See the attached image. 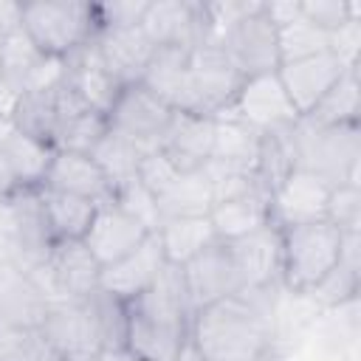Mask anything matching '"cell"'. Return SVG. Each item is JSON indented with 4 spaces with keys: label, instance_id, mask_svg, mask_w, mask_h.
I'll return each instance as SVG.
<instances>
[{
    "label": "cell",
    "instance_id": "cell-35",
    "mask_svg": "<svg viewBox=\"0 0 361 361\" xmlns=\"http://www.w3.org/2000/svg\"><path fill=\"white\" fill-rule=\"evenodd\" d=\"M90 158L99 164V169L104 172V178L110 180V186L116 192V189L138 180V164L144 158V149L138 144H133L130 138L107 130L104 138L90 152Z\"/></svg>",
    "mask_w": 361,
    "mask_h": 361
},
{
    "label": "cell",
    "instance_id": "cell-15",
    "mask_svg": "<svg viewBox=\"0 0 361 361\" xmlns=\"http://www.w3.org/2000/svg\"><path fill=\"white\" fill-rule=\"evenodd\" d=\"M243 290L282 288V231L268 223L245 237L228 240Z\"/></svg>",
    "mask_w": 361,
    "mask_h": 361
},
{
    "label": "cell",
    "instance_id": "cell-5",
    "mask_svg": "<svg viewBox=\"0 0 361 361\" xmlns=\"http://www.w3.org/2000/svg\"><path fill=\"white\" fill-rule=\"evenodd\" d=\"M23 31L51 59H65L96 37L93 3L37 0L23 3Z\"/></svg>",
    "mask_w": 361,
    "mask_h": 361
},
{
    "label": "cell",
    "instance_id": "cell-20",
    "mask_svg": "<svg viewBox=\"0 0 361 361\" xmlns=\"http://www.w3.org/2000/svg\"><path fill=\"white\" fill-rule=\"evenodd\" d=\"M62 85L73 96H79L90 110L104 113V116L113 107L118 90L124 87L104 68V62H102V56H99V51L93 45V39L85 42L82 48H76L73 54H68L62 59Z\"/></svg>",
    "mask_w": 361,
    "mask_h": 361
},
{
    "label": "cell",
    "instance_id": "cell-48",
    "mask_svg": "<svg viewBox=\"0 0 361 361\" xmlns=\"http://www.w3.org/2000/svg\"><path fill=\"white\" fill-rule=\"evenodd\" d=\"M96 361H135V358H133L127 350H121V353H107V350H104Z\"/></svg>",
    "mask_w": 361,
    "mask_h": 361
},
{
    "label": "cell",
    "instance_id": "cell-25",
    "mask_svg": "<svg viewBox=\"0 0 361 361\" xmlns=\"http://www.w3.org/2000/svg\"><path fill=\"white\" fill-rule=\"evenodd\" d=\"M45 307L48 296L39 290L28 271L0 265V330L39 327Z\"/></svg>",
    "mask_w": 361,
    "mask_h": 361
},
{
    "label": "cell",
    "instance_id": "cell-53",
    "mask_svg": "<svg viewBox=\"0 0 361 361\" xmlns=\"http://www.w3.org/2000/svg\"><path fill=\"white\" fill-rule=\"evenodd\" d=\"M0 42H3V39H0Z\"/></svg>",
    "mask_w": 361,
    "mask_h": 361
},
{
    "label": "cell",
    "instance_id": "cell-30",
    "mask_svg": "<svg viewBox=\"0 0 361 361\" xmlns=\"http://www.w3.org/2000/svg\"><path fill=\"white\" fill-rule=\"evenodd\" d=\"M189 82V48H155L141 73V85L166 102L172 110L183 107Z\"/></svg>",
    "mask_w": 361,
    "mask_h": 361
},
{
    "label": "cell",
    "instance_id": "cell-39",
    "mask_svg": "<svg viewBox=\"0 0 361 361\" xmlns=\"http://www.w3.org/2000/svg\"><path fill=\"white\" fill-rule=\"evenodd\" d=\"M48 350L39 327L0 330V361H37Z\"/></svg>",
    "mask_w": 361,
    "mask_h": 361
},
{
    "label": "cell",
    "instance_id": "cell-14",
    "mask_svg": "<svg viewBox=\"0 0 361 361\" xmlns=\"http://www.w3.org/2000/svg\"><path fill=\"white\" fill-rule=\"evenodd\" d=\"M330 183L307 169L290 166L285 178L271 189V223L276 228L299 226V223H313L324 220L327 197H330Z\"/></svg>",
    "mask_w": 361,
    "mask_h": 361
},
{
    "label": "cell",
    "instance_id": "cell-44",
    "mask_svg": "<svg viewBox=\"0 0 361 361\" xmlns=\"http://www.w3.org/2000/svg\"><path fill=\"white\" fill-rule=\"evenodd\" d=\"M0 265H11L23 271L20 257V234H17V217L8 197H0Z\"/></svg>",
    "mask_w": 361,
    "mask_h": 361
},
{
    "label": "cell",
    "instance_id": "cell-41",
    "mask_svg": "<svg viewBox=\"0 0 361 361\" xmlns=\"http://www.w3.org/2000/svg\"><path fill=\"white\" fill-rule=\"evenodd\" d=\"M302 17L310 20L316 28L333 34L347 20L361 17V8L358 3H344V0H302Z\"/></svg>",
    "mask_w": 361,
    "mask_h": 361
},
{
    "label": "cell",
    "instance_id": "cell-26",
    "mask_svg": "<svg viewBox=\"0 0 361 361\" xmlns=\"http://www.w3.org/2000/svg\"><path fill=\"white\" fill-rule=\"evenodd\" d=\"M14 217H17V234H20V257L23 271H34L45 262V257L54 248V234L45 217V206L39 197V189H17L8 195Z\"/></svg>",
    "mask_w": 361,
    "mask_h": 361
},
{
    "label": "cell",
    "instance_id": "cell-47",
    "mask_svg": "<svg viewBox=\"0 0 361 361\" xmlns=\"http://www.w3.org/2000/svg\"><path fill=\"white\" fill-rule=\"evenodd\" d=\"M17 90H11L3 79H0V118L3 121H8L11 118V110H14V104H17Z\"/></svg>",
    "mask_w": 361,
    "mask_h": 361
},
{
    "label": "cell",
    "instance_id": "cell-16",
    "mask_svg": "<svg viewBox=\"0 0 361 361\" xmlns=\"http://www.w3.org/2000/svg\"><path fill=\"white\" fill-rule=\"evenodd\" d=\"M152 231L138 223L133 214H127L121 206H116L113 200L99 203L87 234L82 237V243L90 248V254L99 259V265H110L121 257H127L133 248H138Z\"/></svg>",
    "mask_w": 361,
    "mask_h": 361
},
{
    "label": "cell",
    "instance_id": "cell-18",
    "mask_svg": "<svg viewBox=\"0 0 361 361\" xmlns=\"http://www.w3.org/2000/svg\"><path fill=\"white\" fill-rule=\"evenodd\" d=\"M164 268H166V259H164L161 243H158V237L152 231L127 257H121V259H116V262L102 268L99 288L107 290L110 296L121 299V302H130V299L141 296L144 290H149L158 282V276L164 274Z\"/></svg>",
    "mask_w": 361,
    "mask_h": 361
},
{
    "label": "cell",
    "instance_id": "cell-24",
    "mask_svg": "<svg viewBox=\"0 0 361 361\" xmlns=\"http://www.w3.org/2000/svg\"><path fill=\"white\" fill-rule=\"evenodd\" d=\"M54 147L31 135H23L8 121L0 127V164L11 175L17 189H39L45 183Z\"/></svg>",
    "mask_w": 361,
    "mask_h": 361
},
{
    "label": "cell",
    "instance_id": "cell-52",
    "mask_svg": "<svg viewBox=\"0 0 361 361\" xmlns=\"http://www.w3.org/2000/svg\"><path fill=\"white\" fill-rule=\"evenodd\" d=\"M265 361H274V358H265Z\"/></svg>",
    "mask_w": 361,
    "mask_h": 361
},
{
    "label": "cell",
    "instance_id": "cell-45",
    "mask_svg": "<svg viewBox=\"0 0 361 361\" xmlns=\"http://www.w3.org/2000/svg\"><path fill=\"white\" fill-rule=\"evenodd\" d=\"M330 51L347 65L358 68V51H361V17L347 20L341 28L330 34Z\"/></svg>",
    "mask_w": 361,
    "mask_h": 361
},
{
    "label": "cell",
    "instance_id": "cell-43",
    "mask_svg": "<svg viewBox=\"0 0 361 361\" xmlns=\"http://www.w3.org/2000/svg\"><path fill=\"white\" fill-rule=\"evenodd\" d=\"M178 175H180V169H178L161 149L144 152V158H141V164H138V183L147 186L152 195H161Z\"/></svg>",
    "mask_w": 361,
    "mask_h": 361
},
{
    "label": "cell",
    "instance_id": "cell-51",
    "mask_svg": "<svg viewBox=\"0 0 361 361\" xmlns=\"http://www.w3.org/2000/svg\"><path fill=\"white\" fill-rule=\"evenodd\" d=\"M3 124H6V121H3V118H0V127H3Z\"/></svg>",
    "mask_w": 361,
    "mask_h": 361
},
{
    "label": "cell",
    "instance_id": "cell-32",
    "mask_svg": "<svg viewBox=\"0 0 361 361\" xmlns=\"http://www.w3.org/2000/svg\"><path fill=\"white\" fill-rule=\"evenodd\" d=\"M161 220L169 217H203L212 212V186L203 169L180 172L161 195H155Z\"/></svg>",
    "mask_w": 361,
    "mask_h": 361
},
{
    "label": "cell",
    "instance_id": "cell-8",
    "mask_svg": "<svg viewBox=\"0 0 361 361\" xmlns=\"http://www.w3.org/2000/svg\"><path fill=\"white\" fill-rule=\"evenodd\" d=\"M217 42L243 79L259 76V73H274L279 68L276 25L265 17L262 0L251 11L237 17L228 28H223Z\"/></svg>",
    "mask_w": 361,
    "mask_h": 361
},
{
    "label": "cell",
    "instance_id": "cell-19",
    "mask_svg": "<svg viewBox=\"0 0 361 361\" xmlns=\"http://www.w3.org/2000/svg\"><path fill=\"white\" fill-rule=\"evenodd\" d=\"M344 71H350V68L333 51H324V54L305 56L296 62H282L276 68V76H279L288 99L293 102L296 113L305 116L344 76Z\"/></svg>",
    "mask_w": 361,
    "mask_h": 361
},
{
    "label": "cell",
    "instance_id": "cell-22",
    "mask_svg": "<svg viewBox=\"0 0 361 361\" xmlns=\"http://www.w3.org/2000/svg\"><path fill=\"white\" fill-rule=\"evenodd\" d=\"M212 141H214V118L175 110L158 149L180 172H195V169H203L209 164Z\"/></svg>",
    "mask_w": 361,
    "mask_h": 361
},
{
    "label": "cell",
    "instance_id": "cell-33",
    "mask_svg": "<svg viewBox=\"0 0 361 361\" xmlns=\"http://www.w3.org/2000/svg\"><path fill=\"white\" fill-rule=\"evenodd\" d=\"M39 197H42L54 240H82L87 234L99 203L59 192V189H48V186H39Z\"/></svg>",
    "mask_w": 361,
    "mask_h": 361
},
{
    "label": "cell",
    "instance_id": "cell-7",
    "mask_svg": "<svg viewBox=\"0 0 361 361\" xmlns=\"http://www.w3.org/2000/svg\"><path fill=\"white\" fill-rule=\"evenodd\" d=\"M28 274L48 296V302H62V299L79 302L87 299L93 290H99L102 265L82 240H56L45 262Z\"/></svg>",
    "mask_w": 361,
    "mask_h": 361
},
{
    "label": "cell",
    "instance_id": "cell-29",
    "mask_svg": "<svg viewBox=\"0 0 361 361\" xmlns=\"http://www.w3.org/2000/svg\"><path fill=\"white\" fill-rule=\"evenodd\" d=\"M209 220H212L217 240H223V243L245 237L271 223L268 192H251V195H240V197L214 203L209 212Z\"/></svg>",
    "mask_w": 361,
    "mask_h": 361
},
{
    "label": "cell",
    "instance_id": "cell-21",
    "mask_svg": "<svg viewBox=\"0 0 361 361\" xmlns=\"http://www.w3.org/2000/svg\"><path fill=\"white\" fill-rule=\"evenodd\" d=\"M93 45H96L104 68L116 76L118 85L141 82V73L155 54V45L141 31V25L104 28L93 37Z\"/></svg>",
    "mask_w": 361,
    "mask_h": 361
},
{
    "label": "cell",
    "instance_id": "cell-9",
    "mask_svg": "<svg viewBox=\"0 0 361 361\" xmlns=\"http://www.w3.org/2000/svg\"><path fill=\"white\" fill-rule=\"evenodd\" d=\"M226 110L231 116H237L240 121H245L248 127H254L257 133H262V135L290 133L296 127V121L302 118L296 113L293 102L288 99L276 71L243 79L234 102Z\"/></svg>",
    "mask_w": 361,
    "mask_h": 361
},
{
    "label": "cell",
    "instance_id": "cell-28",
    "mask_svg": "<svg viewBox=\"0 0 361 361\" xmlns=\"http://www.w3.org/2000/svg\"><path fill=\"white\" fill-rule=\"evenodd\" d=\"M8 124L23 135H31L42 144L56 149V130H59V82L34 87L17 96Z\"/></svg>",
    "mask_w": 361,
    "mask_h": 361
},
{
    "label": "cell",
    "instance_id": "cell-49",
    "mask_svg": "<svg viewBox=\"0 0 361 361\" xmlns=\"http://www.w3.org/2000/svg\"><path fill=\"white\" fill-rule=\"evenodd\" d=\"M37 361H65V358H59V355H56V353H54V350L48 347V350H45V353H42V355H39Z\"/></svg>",
    "mask_w": 361,
    "mask_h": 361
},
{
    "label": "cell",
    "instance_id": "cell-6",
    "mask_svg": "<svg viewBox=\"0 0 361 361\" xmlns=\"http://www.w3.org/2000/svg\"><path fill=\"white\" fill-rule=\"evenodd\" d=\"M240 85H243V76L228 62L220 42L203 39L189 51V82H186V99L180 110L214 118L234 102Z\"/></svg>",
    "mask_w": 361,
    "mask_h": 361
},
{
    "label": "cell",
    "instance_id": "cell-12",
    "mask_svg": "<svg viewBox=\"0 0 361 361\" xmlns=\"http://www.w3.org/2000/svg\"><path fill=\"white\" fill-rule=\"evenodd\" d=\"M180 274H183V288H186L192 313L243 290V282H240L237 265L231 259L228 243H223V240H214L197 257L183 262Z\"/></svg>",
    "mask_w": 361,
    "mask_h": 361
},
{
    "label": "cell",
    "instance_id": "cell-50",
    "mask_svg": "<svg viewBox=\"0 0 361 361\" xmlns=\"http://www.w3.org/2000/svg\"><path fill=\"white\" fill-rule=\"evenodd\" d=\"M178 361H200V358H197V353H195V350H192V344H189V347L183 350V355H180Z\"/></svg>",
    "mask_w": 361,
    "mask_h": 361
},
{
    "label": "cell",
    "instance_id": "cell-42",
    "mask_svg": "<svg viewBox=\"0 0 361 361\" xmlns=\"http://www.w3.org/2000/svg\"><path fill=\"white\" fill-rule=\"evenodd\" d=\"M149 0H113V3H93V20L96 34L104 28H121V25H141V17L147 11Z\"/></svg>",
    "mask_w": 361,
    "mask_h": 361
},
{
    "label": "cell",
    "instance_id": "cell-10",
    "mask_svg": "<svg viewBox=\"0 0 361 361\" xmlns=\"http://www.w3.org/2000/svg\"><path fill=\"white\" fill-rule=\"evenodd\" d=\"M172 116L175 110L166 102L149 93L141 82H133L118 90L113 107L107 110V127L130 138L133 144H138L144 152H149V149H158Z\"/></svg>",
    "mask_w": 361,
    "mask_h": 361
},
{
    "label": "cell",
    "instance_id": "cell-36",
    "mask_svg": "<svg viewBox=\"0 0 361 361\" xmlns=\"http://www.w3.org/2000/svg\"><path fill=\"white\" fill-rule=\"evenodd\" d=\"M276 48H279V65L282 62H296V59L330 51V34L316 28L310 20H305L299 14L296 20L276 28Z\"/></svg>",
    "mask_w": 361,
    "mask_h": 361
},
{
    "label": "cell",
    "instance_id": "cell-37",
    "mask_svg": "<svg viewBox=\"0 0 361 361\" xmlns=\"http://www.w3.org/2000/svg\"><path fill=\"white\" fill-rule=\"evenodd\" d=\"M85 305H87V310H90V316L96 322L102 347L107 353H121L124 350V338H127V310H124V302L99 288V290H93L85 299Z\"/></svg>",
    "mask_w": 361,
    "mask_h": 361
},
{
    "label": "cell",
    "instance_id": "cell-3",
    "mask_svg": "<svg viewBox=\"0 0 361 361\" xmlns=\"http://www.w3.org/2000/svg\"><path fill=\"white\" fill-rule=\"evenodd\" d=\"M290 164L336 183H358L361 161V124H336L316 127L305 118L288 133Z\"/></svg>",
    "mask_w": 361,
    "mask_h": 361
},
{
    "label": "cell",
    "instance_id": "cell-38",
    "mask_svg": "<svg viewBox=\"0 0 361 361\" xmlns=\"http://www.w3.org/2000/svg\"><path fill=\"white\" fill-rule=\"evenodd\" d=\"M324 220H330L341 234L361 231V183H336L327 197Z\"/></svg>",
    "mask_w": 361,
    "mask_h": 361
},
{
    "label": "cell",
    "instance_id": "cell-46",
    "mask_svg": "<svg viewBox=\"0 0 361 361\" xmlns=\"http://www.w3.org/2000/svg\"><path fill=\"white\" fill-rule=\"evenodd\" d=\"M20 28H23V3L0 0V39L11 37Z\"/></svg>",
    "mask_w": 361,
    "mask_h": 361
},
{
    "label": "cell",
    "instance_id": "cell-40",
    "mask_svg": "<svg viewBox=\"0 0 361 361\" xmlns=\"http://www.w3.org/2000/svg\"><path fill=\"white\" fill-rule=\"evenodd\" d=\"M113 203L121 206L127 214H133L138 223H144L149 231H155V228L161 226V214H158L155 195H152L147 186H141L138 180H133V183L116 189V192H113Z\"/></svg>",
    "mask_w": 361,
    "mask_h": 361
},
{
    "label": "cell",
    "instance_id": "cell-2",
    "mask_svg": "<svg viewBox=\"0 0 361 361\" xmlns=\"http://www.w3.org/2000/svg\"><path fill=\"white\" fill-rule=\"evenodd\" d=\"M124 350L135 361H178L189 347L192 305L183 288L180 265L166 262L158 282L141 296L124 302Z\"/></svg>",
    "mask_w": 361,
    "mask_h": 361
},
{
    "label": "cell",
    "instance_id": "cell-23",
    "mask_svg": "<svg viewBox=\"0 0 361 361\" xmlns=\"http://www.w3.org/2000/svg\"><path fill=\"white\" fill-rule=\"evenodd\" d=\"M48 189H59L93 203H107L113 200V186L99 169V164L85 155V152H71V149H54V158L45 172Z\"/></svg>",
    "mask_w": 361,
    "mask_h": 361
},
{
    "label": "cell",
    "instance_id": "cell-4",
    "mask_svg": "<svg viewBox=\"0 0 361 361\" xmlns=\"http://www.w3.org/2000/svg\"><path fill=\"white\" fill-rule=\"evenodd\" d=\"M282 231V288L307 296L341 259L344 234L330 220H313L279 228Z\"/></svg>",
    "mask_w": 361,
    "mask_h": 361
},
{
    "label": "cell",
    "instance_id": "cell-17",
    "mask_svg": "<svg viewBox=\"0 0 361 361\" xmlns=\"http://www.w3.org/2000/svg\"><path fill=\"white\" fill-rule=\"evenodd\" d=\"M0 79L17 93L56 85L62 79V59L45 56L20 28L0 42Z\"/></svg>",
    "mask_w": 361,
    "mask_h": 361
},
{
    "label": "cell",
    "instance_id": "cell-34",
    "mask_svg": "<svg viewBox=\"0 0 361 361\" xmlns=\"http://www.w3.org/2000/svg\"><path fill=\"white\" fill-rule=\"evenodd\" d=\"M358 113H361V79H358V68H350L302 118L316 127H336V124H358Z\"/></svg>",
    "mask_w": 361,
    "mask_h": 361
},
{
    "label": "cell",
    "instance_id": "cell-27",
    "mask_svg": "<svg viewBox=\"0 0 361 361\" xmlns=\"http://www.w3.org/2000/svg\"><path fill=\"white\" fill-rule=\"evenodd\" d=\"M262 147H265V135L257 133L254 127H248L245 121H240L237 116H231L228 110L214 116V141H212L209 161L234 166V169H245V172H257Z\"/></svg>",
    "mask_w": 361,
    "mask_h": 361
},
{
    "label": "cell",
    "instance_id": "cell-31",
    "mask_svg": "<svg viewBox=\"0 0 361 361\" xmlns=\"http://www.w3.org/2000/svg\"><path fill=\"white\" fill-rule=\"evenodd\" d=\"M155 237H158L164 259L169 265L189 262L206 245H212L217 240L209 214H203V217H169V220H161V226L155 228Z\"/></svg>",
    "mask_w": 361,
    "mask_h": 361
},
{
    "label": "cell",
    "instance_id": "cell-13",
    "mask_svg": "<svg viewBox=\"0 0 361 361\" xmlns=\"http://www.w3.org/2000/svg\"><path fill=\"white\" fill-rule=\"evenodd\" d=\"M141 31L155 48H195L209 37L203 3L195 0H149Z\"/></svg>",
    "mask_w": 361,
    "mask_h": 361
},
{
    "label": "cell",
    "instance_id": "cell-11",
    "mask_svg": "<svg viewBox=\"0 0 361 361\" xmlns=\"http://www.w3.org/2000/svg\"><path fill=\"white\" fill-rule=\"evenodd\" d=\"M39 333L45 344L65 361H96L104 353L85 299L48 302L45 316L39 322Z\"/></svg>",
    "mask_w": 361,
    "mask_h": 361
},
{
    "label": "cell",
    "instance_id": "cell-1",
    "mask_svg": "<svg viewBox=\"0 0 361 361\" xmlns=\"http://www.w3.org/2000/svg\"><path fill=\"white\" fill-rule=\"evenodd\" d=\"M276 288L240 290L192 313L189 344L200 361H265L276 344Z\"/></svg>",
    "mask_w": 361,
    "mask_h": 361
}]
</instances>
